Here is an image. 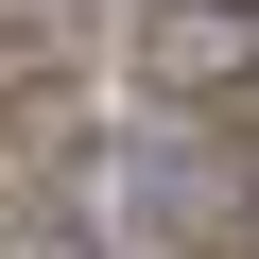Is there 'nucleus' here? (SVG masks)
I'll return each instance as SVG.
<instances>
[{
    "instance_id": "1",
    "label": "nucleus",
    "mask_w": 259,
    "mask_h": 259,
    "mask_svg": "<svg viewBox=\"0 0 259 259\" xmlns=\"http://www.w3.org/2000/svg\"><path fill=\"white\" fill-rule=\"evenodd\" d=\"M242 225H259V207H242V156L190 139L173 104L104 139V259H225Z\"/></svg>"
},
{
    "instance_id": "2",
    "label": "nucleus",
    "mask_w": 259,
    "mask_h": 259,
    "mask_svg": "<svg viewBox=\"0 0 259 259\" xmlns=\"http://www.w3.org/2000/svg\"><path fill=\"white\" fill-rule=\"evenodd\" d=\"M139 87L190 121V104H259V0H156L139 18Z\"/></svg>"
},
{
    "instance_id": "3",
    "label": "nucleus",
    "mask_w": 259,
    "mask_h": 259,
    "mask_svg": "<svg viewBox=\"0 0 259 259\" xmlns=\"http://www.w3.org/2000/svg\"><path fill=\"white\" fill-rule=\"evenodd\" d=\"M52 18H87V0H0V52H18V35H52Z\"/></svg>"
}]
</instances>
